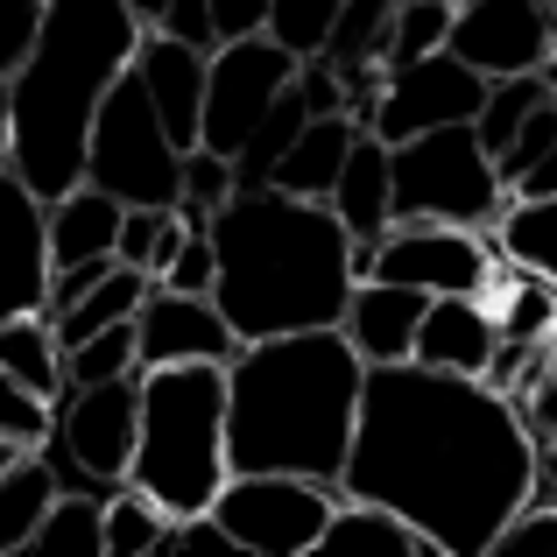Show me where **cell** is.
I'll use <instances>...</instances> for the list:
<instances>
[{"instance_id":"obj_30","label":"cell","mask_w":557,"mask_h":557,"mask_svg":"<svg viewBox=\"0 0 557 557\" xmlns=\"http://www.w3.org/2000/svg\"><path fill=\"white\" fill-rule=\"evenodd\" d=\"M311 121V107H304V92H297V78H289V92L275 99L269 113H261V127L240 141V156H233V190H261L275 177V163H283V149L297 141V127Z\"/></svg>"},{"instance_id":"obj_21","label":"cell","mask_w":557,"mask_h":557,"mask_svg":"<svg viewBox=\"0 0 557 557\" xmlns=\"http://www.w3.org/2000/svg\"><path fill=\"white\" fill-rule=\"evenodd\" d=\"M354 135L360 127L346 121V113H311V121L297 127V141L283 149V163H275V190H289V198H311V205H325L332 198V177H339V163H346V149H354Z\"/></svg>"},{"instance_id":"obj_3","label":"cell","mask_w":557,"mask_h":557,"mask_svg":"<svg viewBox=\"0 0 557 557\" xmlns=\"http://www.w3.org/2000/svg\"><path fill=\"white\" fill-rule=\"evenodd\" d=\"M212 304L233 332L275 339V332L339 325L354 297V233L332 219V205L289 198V190H233L212 212Z\"/></svg>"},{"instance_id":"obj_8","label":"cell","mask_w":557,"mask_h":557,"mask_svg":"<svg viewBox=\"0 0 557 557\" xmlns=\"http://www.w3.org/2000/svg\"><path fill=\"white\" fill-rule=\"evenodd\" d=\"M135 423H141V374L64 388L50 403V431H42L36 451L50 459L57 487L113 494L127 480V466H135Z\"/></svg>"},{"instance_id":"obj_32","label":"cell","mask_w":557,"mask_h":557,"mask_svg":"<svg viewBox=\"0 0 557 557\" xmlns=\"http://www.w3.org/2000/svg\"><path fill=\"white\" fill-rule=\"evenodd\" d=\"M544 99H550V78H544V71H522V78H487V99H480V113H473L480 149L502 156V149H508V135H516V127L530 121Z\"/></svg>"},{"instance_id":"obj_22","label":"cell","mask_w":557,"mask_h":557,"mask_svg":"<svg viewBox=\"0 0 557 557\" xmlns=\"http://www.w3.org/2000/svg\"><path fill=\"white\" fill-rule=\"evenodd\" d=\"M354 550L360 557H437L395 508L360 502V494H339V508H332V522H325V536H318L311 557H354Z\"/></svg>"},{"instance_id":"obj_1","label":"cell","mask_w":557,"mask_h":557,"mask_svg":"<svg viewBox=\"0 0 557 557\" xmlns=\"http://www.w3.org/2000/svg\"><path fill=\"white\" fill-rule=\"evenodd\" d=\"M530 480L536 437L516 395L423 360L368 368L339 494L395 508L437 557H487Z\"/></svg>"},{"instance_id":"obj_9","label":"cell","mask_w":557,"mask_h":557,"mask_svg":"<svg viewBox=\"0 0 557 557\" xmlns=\"http://www.w3.org/2000/svg\"><path fill=\"white\" fill-rule=\"evenodd\" d=\"M332 508H339V487L304 473H226V487L212 494L219 530L233 536V550L255 557H311Z\"/></svg>"},{"instance_id":"obj_31","label":"cell","mask_w":557,"mask_h":557,"mask_svg":"<svg viewBox=\"0 0 557 557\" xmlns=\"http://www.w3.org/2000/svg\"><path fill=\"white\" fill-rule=\"evenodd\" d=\"M184 233H190V219L177 212V205H127L113 261H127V269H141V275H163V261L177 255Z\"/></svg>"},{"instance_id":"obj_44","label":"cell","mask_w":557,"mask_h":557,"mask_svg":"<svg viewBox=\"0 0 557 557\" xmlns=\"http://www.w3.org/2000/svg\"><path fill=\"white\" fill-rule=\"evenodd\" d=\"M149 36H156V28H149ZM163 36L190 42V50H219V28H212V8H205V0H170Z\"/></svg>"},{"instance_id":"obj_6","label":"cell","mask_w":557,"mask_h":557,"mask_svg":"<svg viewBox=\"0 0 557 557\" xmlns=\"http://www.w3.org/2000/svg\"><path fill=\"white\" fill-rule=\"evenodd\" d=\"M388 205L395 219H451L487 233L508 212V184L480 149L473 121H445L388 149Z\"/></svg>"},{"instance_id":"obj_50","label":"cell","mask_w":557,"mask_h":557,"mask_svg":"<svg viewBox=\"0 0 557 557\" xmlns=\"http://www.w3.org/2000/svg\"><path fill=\"white\" fill-rule=\"evenodd\" d=\"M544 8H550V22H557V0H544Z\"/></svg>"},{"instance_id":"obj_27","label":"cell","mask_w":557,"mask_h":557,"mask_svg":"<svg viewBox=\"0 0 557 557\" xmlns=\"http://www.w3.org/2000/svg\"><path fill=\"white\" fill-rule=\"evenodd\" d=\"M28 550H78V557H107V494L92 487H57V502L42 508Z\"/></svg>"},{"instance_id":"obj_49","label":"cell","mask_w":557,"mask_h":557,"mask_svg":"<svg viewBox=\"0 0 557 557\" xmlns=\"http://www.w3.org/2000/svg\"><path fill=\"white\" fill-rule=\"evenodd\" d=\"M14 451H28V445H8V437H0V466H8V459H14Z\"/></svg>"},{"instance_id":"obj_29","label":"cell","mask_w":557,"mask_h":557,"mask_svg":"<svg viewBox=\"0 0 557 557\" xmlns=\"http://www.w3.org/2000/svg\"><path fill=\"white\" fill-rule=\"evenodd\" d=\"M170 530H177V516H170L156 494H141L135 480H121V487L107 494V550L113 557H156V550H170Z\"/></svg>"},{"instance_id":"obj_42","label":"cell","mask_w":557,"mask_h":557,"mask_svg":"<svg viewBox=\"0 0 557 557\" xmlns=\"http://www.w3.org/2000/svg\"><path fill=\"white\" fill-rule=\"evenodd\" d=\"M107 269H113V261H71V269H50V297H42V318H64L71 304H78Z\"/></svg>"},{"instance_id":"obj_4","label":"cell","mask_w":557,"mask_h":557,"mask_svg":"<svg viewBox=\"0 0 557 557\" xmlns=\"http://www.w3.org/2000/svg\"><path fill=\"white\" fill-rule=\"evenodd\" d=\"M141 50V22L127 0H42L28 57L8 71V170L42 205L85 184L99 99L127 78Z\"/></svg>"},{"instance_id":"obj_37","label":"cell","mask_w":557,"mask_h":557,"mask_svg":"<svg viewBox=\"0 0 557 557\" xmlns=\"http://www.w3.org/2000/svg\"><path fill=\"white\" fill-rule=\"evenodd\" d=\"M205 226H212V219H205ZM205 226H190L184 240H177V255L163 261V275H156L163 289H184V297H212L219 261H212V233H205Z\"/></svg>"},{"instance_id":"obj_18","label":"cell","mask_w":557,"mask_h":557,"mask_svg":"<svg viewBox=\"0 0 557 557\" xmlns=\"http://www.w3.org/2000/svg\"><path fill=\"white\" fill-rule=\"evenodd\" d=\"M409 360L445 368V374H487V360H494V304L487 297H431Z\"/></svg>"},{"instance_id":"obj_13","label":"cell","mask_w":557,"mask_h":557,"mask_svg":"<svg viewBox=\"0 0 557 557\" xmlns=\"http://www.w3.org/2000/svg\"><path fill=\"white\" fill-rule=\"evenodd\" d=\"M445 50L473 64L480 78H522L557 57V22L544 0H466V8H451Z\"/></svg>"},{"instance_id":"obj_34","label":"cell","mask_w":557,"mask_h":557,"mask_svg":"<svg viewBox=\"0 0 557 557\" xmlns=\"http://www.w3.org/2000/svg\"><path fill=\"white\" fill-rule=\"evenodd\" d=\"M445 36H451V8H445V0H395V22H388V50H381V71L417 64V57L445 50Z\"/></svg>"},{"instance_id":"obj_51","label":"cell","mask_w":557,"mask_h":557,"mask_svg":"<svg viewBox=\"0 0 557 557\" xmlns=\"http://www.w3.org/2000/svg\"><path fill=\"white\" fill-rule=\"evenodd\" d=\"M445 8H466V0H445Z\"/></svg>"},{"instance_id":"obj_2","label":"cell","mask_w":557,"mask_h":557,"mask_svg":"<svg viewBox=\"0 0 557 557\" xmlns=\"http://www.w3.org/2000/svg\"><path fill=\"white\" fill-rule=\"evenodd\" d=\"M368 360L339 325L247 339L226 360V466L233 473H304L339 487L354 451Z\"/></svg>"},{"instance_id":"obj_15","label":"cell","mask_w":557,"mask_h":557,"mask_svg":"<svg viewBox=\"0 0 557 557\" xmlns=\"http://www.w3.org/2000/svg\"><path fill=\"white\" fill-rule=\"evenodd\" d=\"M50 297V205L0 163V318L42 311Z\"/></svg>"},{"instance_id":"obj_40","label":"cell","mask_w":557,"mask_h":557,"mask_svg":"<svg viewBox=\"0 0 557 557\" xmlns=\"http://www.w3.org/2000/svg\"><path fill=\"white\" fill-rule=\"evenodd\" d=\"M516 409H522V423H530V437H557V339H550L544 368L530 374V388L516 395Z\"/></svg>"},{"instance_id":"obj_16","label":"cell","mask_w":557,"mask_h":557,"mask_svg":"<svg viewBox=\"0 0 557 557\" xmlns=\"http://www.w3.org/2000/svg\"><path fill=\"white\" fill-rule=\"evenodd\" d=\"M205 57L212 50H190V42L177 36H141V50H135V78H141V92H149V107H156V121L170 127V141L177 149H198V113H205Z\"/></svg>"},{"instance_id":"obj_25","label":"cell","mask_w":557,"mask_h":557,"mask_svg":"<svg viewBox=\"0 0 557 557\" xmlns=\"http://www.w3.org/2000/svg\"><path fill=\"white\" fill-rule=\"evenodd\" d=\"M494 255L516 261V269L544 275V283L557 289V190L550 198H508V212L494 219Z\"/></svg>"},{"instance_id":"obj_11","label":"cell","mask_w":557,"mask_h":557,"mask_svg":"<svg viewBox=\"0 0 557 557\" xmlns=\"http://www.w3.org/2000/svg\"><path fill=\"white\" fill-rule=\"evenodd\" d=\"M304 57H289L275 36H233L205 57V113H198V149H219L233 163L240 141L261 127V113L289 92Z\"/></svg>"},{"instance_id":"obj_45","label":"cell","mask_w":557,"mask_h":557,"mask_svg":"<svg viewBox=\"0 0 557 557\" xmlns=\"http://www.w3.org/2000/svg\"><path fill=\"white\" fill-rule=\"evenodd\" d=\"M205 8H212L219 42H233V36H261V28H269V0H205Z\"/></svg>"},{"instance_id":"obj_14","label":"cell","mask_w":557,"mask_h":557,"mask_svg":"<svg viewBox=\"0 0 557 557\" xmlns=\"http://www.w3.org/2000/svg\"><path fill=\"white\" fill-rule=\"evenodd\" d=\"M135 354H141V368H177V360H212V368H226V360L240 354V332L219 318L212 297H184V289L156 283L135 311Z\"/></svg>"},{"instance_id":"obj_36","label":"cell","mask_w":557,"mask_h":557,"mask_svg":"<svg viewBox=\"0 0 557 557\" xmlns=\"http://www.w3.org/2000/svg\"><path fill=\"white\" fill-rule=\"evenodd\" d=\"M226 198H233V163L219 149H184V198H177V212L190 219V226H205Z\"/></svg>"},{"instance_id":"obj_20","label":"cell","mask_w":557,"mask_h":557,"mask_svg":"<svg viewBox=\"0 0 557 557\" xmlns=\"http://www.w3.org/2000/svg\"><path fill=\"white\" fill-rule=\"evenodd\" d=\"M121 198H107L99 184H71L64 198H50V269H71V261H113V240H121Z\"/></svg>"},{"instance_id":"obj_10","label":"cell","mask_w":557,"mask_h":557,"mask_svg":"<svg viewBox=\"0 0 557 557\" xmlns=\"http://www.w3.org/2000/svg\"><path fill=\"white\" fill-rule=\"evenodd\" d=\"M494 269H502L494 233L451 226V219H395L368 255L374 283L423 289V297H487ZM368 275H360V283H368Z\"/></svg>"},{"instance_id":"obj_33","label":"cell","mask_w":557,"mask_h":557,"mask_svg":"<svg viewBox=\"0 0 557 557\" xmlns=\"http://www.w3.org/2000/svg\"><path fill=\"white\" fill-rule=\"evenodd\" d=\"M141 374V354H135V318L127 325H107L92 339L64 346V388H92V381H127Z\"/></svg>"},{"instance_id":"obj_43","label":"cell","mask_w":557,"mask_h":557,"mask_svg":"<svg viewBox=\"0 0 557 557\" xmlns=\"http://www.w3.org/2000/svg\"><path fill=\"white\" fill-rule=\"evenodd\" d=\"M297 92H304L311 113H346V85H339V71H332L325 57H304L297 64Z\"/></svg>"},{"instance_id":"obj_35","label":"cell","mask_w":557,"mask_h":557,"mask_svg":"<svg viewBox=\"0 0 557 557\" xmlns=\"http://www.w3.org/2000/svg\"><path fill=\"white\" fill-rule=\"evenodd\" d=\"M332 22H339V0H269V28L261 36H275L289 57H318Z\"/></svg>"},{"instance_id":"obj_19","label":"cell","mask_w":557,"mask_h":557,"mask_svg":"<svg viewBox=\"0 0 557 557\" xmlns=\"http://www.w3.org/2000/svg\"><path fill=\"white\" fill-rule=\"evenodd\" d=\"M325 205H332V219H339L354 240H381V233L395 226V205H388V141L360 127L354 149H346V163H339V177H332V198Z\"/></svg>"},{"instance_id":"obj_38","label":"cell","mask_w":557,"mask_h":557,"mask_svg":"<svg viewBox=\"0 0 557 557\" xmlns=\"http://www.w3.org/2000/svg\"><path fill=\"white\" fill-rule=\"evenodd\" d=\"M522 550H550L557 557V502H522L516 516L502 522L487 557H522Z\"/></svg>"},{"instance_id":"obj_24","label":"cell","mask_w":557,"mask_h":557,"mask_svg":"<svg viewBox=\"0 0 557 557\" xmlns=\"http://www.w3.org/2000/svg\"><path fill=\"white\" fill-rule=\"evenodd\" d=\"M149 289H156V275L113 261V269L99 275V283L85 289L64 318H50V325H57V346H78V339H92V332H107V325H127V318L141 311V297H149Z\"/></svg>"},{"instance_id":"obj_41","label":"cell","mask_w":557,"mask_h":557,"mask_svg":"<svg viewBox=\"0 0 557 557\" xmlns=\"http://www.w3.org/2000/svg\"><path fill=\"white\" fill-rule=\"evenodd\" d=\"M36 22H42V0H0V78H8V71L28 57Z\"/></svg>"},{"instance_id":"obj_48","label":"cell","mask_w":557,"mask_h":557,"mask_svg":"<svg viewBox=\"0 0 557 557\" xmlns=\"http://www.w3.org/2000/svg\"><path fill=\"white\" fill-rule=\"evenodd\" d=\"M0 163H8V78H0Z\"/></svg>"},{"instance_id":"obj_12","label":"cell","mask_w":557,"mask_h":557,"mask_svg":"<svg viewBox=\"0 0 557 557\" xmlns=\"http://www.w3.org/2000/svg\"><path fill=\"white\" fill-rule=\"evenodd\" d=\"M480 99H487V78H480L473 64H459L451 50H431V57H417V64L381 71V99L368 113V135H381L395 149V141L423 135V127L473 121Z\"/></svg>"},{"instance_id":"obj_26","label":"cell","mask_w":557,"mask_h":557,"mask_svg":"<svg viewBox=\"0 0 557 557\" xmlns=\"http://www.w3.org/2000/svg\"><path fill=\"white\" fill-rule=\"evenodd\" d=\"M50 502H57L50 459H42L36 445L14 451V459L0 466V557L28 550V536H36V522H42V508H50Z\"/></svg>"},{"instance_id":"obj_47","label":"cell","mask_w":557,"mask_h":557,"mask_svg":"<svg viewBox=\"0 0 557 557\" xmlns=\"http://www.w3.org/2000/svg\"><path fill=\"white\" fill-rule=\"evenodd\" d=\"M127 14H135V22H141V36H149V28H163L170 0H127Z\"/></svg>"},{"instance_id":"obj_7","label":"cell","mask_w":557,"mask_h":557,"mask_svg":"<svg viewBox=\"0 0 557 557\" xmlns=\"http://www.w3.org/2000/svg\"><path fill=\"white\" fill-rule=\"evenodd\" d=\"M85 184H99L121 205H177L184 198V149L156 121L135 71L99 99L92 141H85Z\"/></svg>"},{"instance_id":"obj_23","label":"cell","mask_w":557,"mask_h":557,"mask_svg":"<svg viewBox=\"0 0 557 557\" xmlns=\"http://www.w3.org/2000/svg\"><path fill=\"white\" fill-rule=\"evenodd\" d=\"M0 374L22 381L28 395H42V403L64 395V346H57V325L42 311L0 318Z\"/></svg>"},{"instance_id":"obj_46","label":"cell","mask_w":557,"mask_h":557,"mask_svg":"<svg viewBox=\"0 0 557 557\" xmlns=\"http://www.w3.org/2000/svg\"><path fill=\"white\" fill-rule=\"evenodd\" d=\"M550 99H557V85H550ZM550 190H557V135H550L544 163H536L530 177H516V198H550Z\"/></svg>"},{"instance_id":"obj_17","label":"cell","mask_w":557,"mask_h":557,"mask_svg":"<svg viewBox=\"0 0 557 557\" xmlns=\"http://www.w3.org/2000/svg\"><path fill=\"white\" fill-rule=\"evenodd\" d=\"M423 289H395V283H354V297H346L339 311V332L346 346H354L368 368H388V360H409L417 354V325H423Z\"/></svg>"},{"instance_id":"obj_28","label":"cell","mask_w":557,"mask_h":557,"mask_svg":"<svg viewBox=\"0 0 557 557\" xmlns=\"http://www.w3.org/2000/svg\"><path fill=\"white\" fill-rule=\"evenodd\" d=\"M388 22H395V0H339V22L325 36V64L339 78L354 71H381V50H388Z\"/></svg>"},{"instance_id":"obj_39","label":"cell","mask_w":557,"mask_h":557,"mask_svg":"<svg viewBox=\"0 0 557 557\" xmlns=\"http://www.w3.org/2000/svg\"><path fill=\"white\" fill-rule=\"evenodd\" d=\"M42 431H50V403L0 374V437L8 445H42Z\"/></svg>"},{"instance_id":"obj_5","label":"cell","mask_w":557,"mask_h":557,"mask_svg":"<svg viewBox=\"0 0 557 557\" xmlns=\"http://www.w3.org/2000/svg\"><path fill=\"white\" fill-rule=\"evenodd\" d=\"M226 368L177 360L141 368V423H135V480L170 516H205L226 487Z\"/></svg>"}]
</instances>
